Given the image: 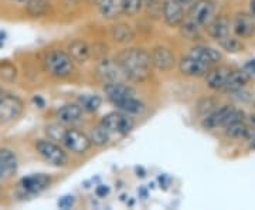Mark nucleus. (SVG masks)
<instances>
[{
  "mask_svg": "<svg viewBox=\"0 0 255 210\" xmlns=\"http://www.w3.org/2000/svg\"><path fill=\"white\" fill-rule=\"evenodd\" d=\"M117 61L130 81L143 82L150 77L152 60L150 54L143 48H127L119 53Z\"/></svg>",
  "mask_w": 255,
  "mask_h": 210,
  "instance_id": "f257e3e1",
  "label": "nucleus"
},
{
  "mask_svg": "<svg viewBox=\"0 0 255 210\" xmlns=\"http://www.w3.org/2000/svg\"><path fill=\"white\" fill-rule=\"evenodd\" d=\"M44 70L55 78H65L74 70V60L68 53L53 50L44 58Z\"/></svg>",
  "mask_w": 255,
  "mask_h": 210,
  "instance_id": "f03ea898",
  "label": "nucleus"
},
{
  "mask_svg": "<svg viewBox=\"0 0 255 210\" xmlns=\"http://www.w3.org/2000/svg\"><path fill=\"white\" fill-rule=\"evenodd\" d=\"M51 183V178L44 174H34L20 179L16 185V196L20 199H31L43 193Z\"/></svg>",
  "mask_w": 255,
  "mask_h": 210,
  "instance_id": "7ed1b4c3",
  "label": "nucleus"
},
{
  "mask_svg": "<svg viewBox=\"0 0 255 210\" xmlns=\"http://www.w3.org/2000/svg\"><path fill=\"white\" fill-rule=\"evenodd\" d=\"M101 125L110 132V135L125 137L135 127V119L129 114L119 111V112H111L107 117H104Z\"/></svg>",
  "mask_w": 255,
  "mask_h": 210,
  "instance_id": "20e7f679",
  "label": "nucleus"
},
{
  "mask_svg": "<svg viewBox=\"0 0 255 210\" xmlns=\"http://www.w3.org/2000/svg\"><path fill=\"white\" fill-rule=\"evenodd\" d=\"M214 13L216 4L213 0H197L196 3L191 4L187 20H190L197 27H206L214 18Z\"/></svg>",
  "mask_w": 255,
  "mask_h": 210,
  "instance_id": "39448f33",
  "label": "nucleus"
},
{
  "mask_svg": "<svg viewBox=\"0 0 255 210\" xmlns=\"http://www.w3.org/2000/svg\"><path fill=\"white\" fill-rule=\"evenodd\" d=\"M36 149L46 162L54 165V166H65L67 162H68L67 154L60 146L54 144V142H51V141H47V139L37 141Z\"/></svg>",
  "mask_w": 255,
  "mask_h": 210,
  "instance_id": "423d86ee",
  "label": "nucleus"
},
{
  "mask_svg": "<svg viewBox=\"0 0 255 210\" xmlns=\"http://www.w3.org/2000/svg\"><path fill=\"white\" fill-rule=\"evenodd\" d=\"M97 75L105 85L114 84V82H125L128 80L122 67L119 65L117 60H105L104 58L97 68Z\"/></svg>",
  "mask_w": 255,
  "mask_h": 210,
  "instance_id": "0eeeda50",
  "label": "nucleus"
},
{
  "mask_svg": "<svg viewBox=\"0 0 255 210\" xmlns=\"http://www.w3.org/2000/svg\"><path fill=\"white\" fill-rule=\"evenodd\" d=\"M68 151L74 154H84L91 148V138L87 137L81 131L77 129H65L63 138L60 141Z\"/></svg>",
  "mask_w": 255,
  "mask_h": 210,
  "instance_id": "6e6552de",
  "label": "nucleus"
},
{
  "mask_svg": "<svg viewBox=\"0 0 255 210\" xmlns=\"http://www.w3.org/2000/svg\"><path fill=\"white\" fill-rule=\"evenodd\" d=\"M23 112V102L14 95H3L0 98V122L7 124L21 115Z\"/></svg>",
  "mask_w": 255,
  "mask_h": 210,
  "instance_id": "1a4fd4ad",
  "label": "nucleus"
},
{
  "mask_svg": "<svg viewBox=\"0 0 255 210\" xmlns=\"http://www.w3.org/2000/svg\"><path fill=\"white\" fill-rule=\"evenodd\" d=\"M231 28L238 38H250L255 34V17L251 13H237Z\"/></svg>",
  "mask_w": 255,
  "mask_h": 210,
  "instance_id": "9d476101",
  "label": "nucleus"
},
{
  "mask_svg": "<svg viewBox=\"0 0 255 210\" xmlns=\"http://www.w3.org/2000/svg\"><path fill=\"white\" fill-rule=\"evenodd\" d=\"M150 60H152V65L157 68L159 71H169L174 67L176 58L174 54L166 47H155L150 53Z\"/></svg>",
  "mask_w": 255,
  "mask_h": 210,
  "instance_id": "9b49d317",
  "label": "nucleus"
},
{
  "mask_svg": "<svg viewBox=\"0 0 255 210\" xmlns=\"http://www.w3.org/2000/svg\"><path fill=\"white\" fill-rule=\"evenodd\" d=\"M231 71H233V68H230V67L210 68L209 73L206 74V82H207V85H209L211 90H214V91H224Z\"/></svg>",
  "mask_w": 255,
  "mask_h": 210,
  "instance_id": "f8f14e48",
  "label": "nucleus"
},
{
  "mask_svg": "<svg viewBox=\"0 0 255 210\" xmlns=\"http://www.w3.org/2000/svg\"><path fill=\"white\" fill-rule=\"evenodd\" d=\"M163 18L167 26L179 27L184 21V9L174 0H166L163 3Z\"/></svg>",
  "mask_w": 255,
  "mask_h": 210,
  "instance_id": "ddd939ff",
  "label": "nucleus"
},
{
  "mask_svg": "<svg viewBox=\"0 0 255 210\" xmlns=\"http://www.w3.org/2000/svg\"><path fill=\"white\" fill-rule=\"evenodd\" d=\"M104 91L107 94V98L112 104H118L121 101L127 100L129 97H135V90L132 87L127 85L125 82H114L107 84L104 87Z\"/></svg>",
  "mask_w": 255,
  "mask_h": 210,
  "instance_id": "4468645a",
  "label": "nucleus"
},
{
  "mask_svg": "<svg viewBox=\"0 0 255 210\" xmlns=\"http://www.w3.org/2000/svg\"><path fill=\"white\" fill-rule=\"evenodd\" d=\"M179 68H180V73L183 75H187V77H203L206 74L209 73L211 65L204 64L199 60L193 58L190 55H186L183 57L180 64H179Z\"/></svg>",
  "mask_w": 255,
  "mask_h": 210,
  "instance_id": "2eb2a0df",
  "label": "nucleus"
},
{
  "mask_svg": "<svg viewBox=\"0 0 255 210\" xmlns=\"http://www.w3.org/2000/svg\"><path fill=\"white\" fill-rule=\"evenodd\" d=\"M233 105H223L220 108H216L211 112H209L204 118H203V128L204 129H216L219 127H224V122L227 119L228 114L233 111Z\"/></svg>",
  "mask_w": 255,
  "mask_h": 210,
  "instance_id": "dca6fc26",
  "label": "nucleus"
},
{
  "mask_svg": "<svg viewBox=\"0 0 255 210\" xmlns=\"http://www.w3.org/2000/svg\"><path fill=\"white\" fill-rule=\"evenodd\" d=\"M17 171V158L10 149H0V182L11 178Z\"/></svg>",
  "mask_w": 255,
  "mask_h": 210,
  "instance_id": "f3484780",
  "label": "nucleus"
},
{
  "mask_svg": "<svg viewBox=\"0 0 255 210\" xmlns=\"http://www.w3.org/2000/svg\"><path fill=\"white\" fill-rule=\"evenodd\" d=\"M230 20L224 16L214 17L207 24V33L211 38H214L217 43L230 36Z\"/></svg>",
  "mask_w": 255,
  "mask_h": 210,
  "instance_id": "a211bd4d",
  "label": "nucleus"
},
{
  "mask_svg": "<svg viewBox=\"0 0 255 210\" xmlns=\"http://www.w3.org/2000/svg\"><path fill=\"white\" fill-rule=\"evenodd\" d=\"M187 55H190L193 58L199 60L201 63L209 65H214L219 63L221 60V54H220L219 50L216 48H211V47L207 46H196L193 47L190 50V53Z\"/></svg>",
  "mask_w": 255,
  "mask_h": 210,
  "instance_id": "6ab92c4d",
  "label": "nucleus"
},
{
  "mask_svg": "<svg viewBox=\"0 0 255 210\" xmlns=\"http://www.w3.org/2000/svg\"><path fill=\"white\" fill-rule=\"evenodd\" d=\"M251 75L247 73L246 70H233L230 77H228V81L226 84V92H238L241 91L244 87H246L248 81H250Z\"/></svg>",
  "mask_w": 255,
  "mask_h": 210,
  "instance_id": "aec40b11",
  "label": "nucleus"
},
{
  "mask_svg": "<svg viewBox=\"0 0 255 210\" xmlns=\"http://www.w3.org/2000/svg\"><path fill=\"white\" fill-rule=\"evenodd\" d=\"M82 115V108L77 104H68V105H64L60 110L57 111V118L58 121L63 124V125H70L74 124L77 121L81 119Z\"/></svg>",
  "mask_w": 255,
  "mask_h": 210,
  "instance_id": "412c9836",
  "label": "nucleus"
},
{
  "mask_svg": "<svg viewBox=\"0 0 255 210\" xmlns=\"http://www.w3.org/2000/svg\"><path fill=\"white\" fill-rule=\"evenodd\" d=\"M68 54L77 63H85L91 57V47L84 40H74L68 46Z\"/></svg>",
  "mask_w": 255,
  "mask_h": 210,
  "instance_id": "4be33fe9",
  "label": "nucleus"
},
{
  "mask_svg": "<svg viewBox=\"0 0 255 210\" xmlns=\"http://www.w3.org/2000/svg\"><path fill=\"white\" fill-rule=\"evenodd\" d=\"M101 16L105 18H117L124 14V0H101Z\"/></svg>",
  "mask_w": 255,
  "mask_h": 210,
  "instance_id": "5701e85b",
  "label": "nucleus"
},
{
  "mask_svg": "<svg viewBox=\"0 0 255 210\" xmlns=\"http://www.w3.org/2000/svg\"><path fill=\"white\" fill-rule=\"evenodd\" d=\"M111 34H112V38L119 44H128V43L133 41V38H135V31L129 24H125V23L115 24L111 30Z\"/></svg>",
  "mask_w": 255,
  "mask_h": 210,
  "instance_id": "b1692460",
  "label": "nucleus"
},
{
  "mask_svg": "<svg viewBox=\"0 0 255 210\" xmlns=\"http://www.w3.org/2000/svg\"><path fill=\"white\" fill-rule=\"evenodd\" d=\"M117 108L125 114H129V115H142L145 112V104L140 102L139 100H136L135 97H129L127 100L121 101L118 104H115Z\"/></svg>",
  "mask_w": 255,
  "mask_h": 210,
  "instance_id": "393cba45",
  "label": "nucleus"
},
{
  "mask_svg": "<svg viewBox=\"0 0 255 210\" xmlns=\"http://www.w3.org/2000/svg\"><path fill=\"white\" fill-rule=\"evenodd\" d=\"M250 125L246 121H238L234 124H230L226 127V134L227 137L234 138V139H241V138H247L250 135Z\"/></svg>",
  "mask_w": 255,
  "mask_h": 210,
  "instance_id": "a878e982",
  "label": "nucleus"
},
{
  "mask_svg": "<svg viewBox=\"0 0 255 210\" xmlns=\"http://www.w3.org/2000/svg\"><path fill=\"white\" fill-rule=\"evenodd\" d=\"M27 11L33 17H41L50 7V0H27Z\"/></svg>",
  "mask_w": 255,
  "mask_h": 210,
  "instance_id": "bb28decb",
  "label": "nucleus"
},
{
  "mask_svg": "<svg viewBox=\"0 0 255 210\" xmlns=\"http://www.w3.org/2000/svg\"><path fill=\"white\" fill-rule=\"evenodd\" d=\"M80 102V107L82 111H87V112H95L97 110H100L102 100L98 95H81L78 98Z\"/></svg>",
  "mask_w": 255,
  "mask_h": 210,
  "instance_id": "cd10ccee",
  "label": "nucleus"
},
{
  "mask_svg": "<svg viewBox=\"0 0 255 210\" xmlns=\"http://www.w3.org/2000/svg\"><path fill=\"white\" fill-rule=\"evenodd\" d=\"M143 4L146 6L147 14L150 17L159 18L160 16H163V4H162V0H143Z\"/></svg>",
  "mask_w": 255,
  "mask_h": 210,
  "instance_id": "c85d7f7f",
  "label": "nucleus"
},
{
  "mask_svg": "<svg viewBox=\"0 0 255 210\" xmlns=\"http://www.w3.org/2000/svg\"><path fill=\"white\" fill-rule=\"evenodd\" d=\"M219 44L223 47L226 51H228V53H238V51L243 50V44H241V41L238 40V37L231 36V34L228 37H226L224 40H221Z\"/></svg>",
  "mask_w": 255,
  "mask_h": 210,
  "instance_id": "c756f323",
  "label": "nucleus"
},
{
  "mask_svg": "<svg viewBox=\"0 0 255 210\" xmlns=\"http://www.w3.org/2000/svg\"><path fill=\"white\" fill-rule=\"evenodd\" d=\"M182 34L187 40H196L200 36V27H197L190 20H186L182 23Z\"/></svg>",
  "mask_w": 255,
  "mask_h": 210,
  "instance_id": "7c9ffc66",
  "label": "nucleus"
},
{
  "mask_svg": "<svg viewBox=\"0 0 255 210\" xmlns=\"http://www.w3.org/2000/svg\"><path fill=\"white\" fill-rule=\"evenodd\" d=\"M143 7V0H124V13L133 17Z\"/></svg>",
  "mask_w": 255,
  "mask_h": 210,
  "instance_id": "2f4dec72",
  "label": "nucleus"
},
{
  "mask_svg": "<svg viewBox=\"0 0 255 210\" xmlns=\"http://www.w3.org/2000/svg\"><path fill=\"white\" fill-rule=\"evenodd\" d=\"M110 137H111L110 132L104 128L102 125H100L98 128L94 129V132H92V135H91V142L98 146L105 145V144L110 141Z\"/></svg>",
  "mask_w": 255,
  "mask_h": 210,
  "instance_id": "473e14b6",
  "label": "nucleus"
},
{
  "mask_svg": "<svg viewBox=\"0 0 255 210\" xmlns=\"http://www.w3.org/2000/svg\"><path fill=\"white\" fill-rule=\"evenodd\" d=\"M65 129L67 128H64L63 125H60V124H51V125H48V127H47L46 132L51 141H57V142H60V141H61V138H63L64 132H65Z\"/></svg>",
  "mask_w": 255,
  "mask_h": 210,
  "instance_id": "72a5a7b5",
  "label": "nucleus"
},
{
  "mask_svg": "<svg viewBox=\"0 0 255 210\" xmlns=\"http://www.w3.org/2000/svg\"><path fill=\"white\" fill-rule=\"evenodd\" d=\"M0 77L4 81H13L16 78V68L14 65H11L10 63H4L0 65Z\"/></svg>",
  "mask_w": 255,
  "mask_h": 210,
  "instance_id": "f704fd0d",
  "label": "nucleus"
},
{
  "mask_svg": "<svg viewBox=\"0 0 255 210\" xmlns=\"http://www.w3.org/2000/svg\"><path fill=\"white\" fill-rule=\"evenodd\" d=\"M74 203H75V199H74V196L71 195H67V196H63L60 201H58V208L60 209H71L74 206Z\"/></svg>",
  "mask_w": 255,
  "mask_h": 210,
  "instance_id": "c9c22d12",
  "label": "nucleus"
},
{
  "mask_svg": "<svg viewBox=\"0 0 255 210\" xmlns=\"http://www.w3.org/2000/svg\"><path fill=\"white\" fill-rule=\"evenodd\" d=\"M95 193H97L98 198H105V196L110 193V188H108L107 185H100V186H97Z\"/></svg>",
  "mask_w": 255,
  "mask_h": 210,
  "instance_id": "e433bc0d",
  "label": "nucleus"
},
{
  "mask_svg": "<svg viewBox=\"0 0 255 210\" xmlns=\"http://www.w3.org/2000/svg\"><path fill=\"white\" fill-rule=\"evenodd\" d=\"M244 70H246L250 75H255V58L254 60L247 61L246 65H244Z\"/></svg>",
  "mask_w": 255,
  "mask_h": 210,
  "instance_id": "4c0bfd02",
  "label": "nucleus"
},
{
  "mask_svg": "<svg viewBox=\"0 0 255 210\" xmlns=\"http://www.w3.org/2000/svg\"><path fill=\"white\" fill-rule=\"evenodd\" d=\"M174 1H176V3H179L180 6L184 7V6H191V4H193V3H196L197 0H174Z\"/></svg>",
  "mask_w": 255,
  "mask_h": 210,
  "instance_id": "58836bf2",
  "label": "nucleus"
},
{
  "mask_svg": "<svg viewBox=\"0 0 255 210\" xmlns=\"http://www.w3.org/2000/svg\"><path fill=\"white\" fill-rule=\"evenodd\" d=\"M33 101H34L36 104H38V108H43V107H44V100H43L40 95L34 97V98H33Z\"/></svg>",
  "mask_w": 255,
  "mask_h": 210,
  "instance_id": "ea45409f",
  "label": "nucleus"
},
{
  "mask_svg": "<svg viewBox=\"0 0 255 210\" xmlns=\"http://www.w3.org/2000/svg\"><path fill=\"white\" fill-rule=\"evenodd\" d=\"M250 10H251L253 17H255V0H251V3H250Z\"/></svg>",
  "mask_w": 255,
  "mask_h": 210,
  "instance_id": "a19ab883",
  "label": "nucleus"
},
{
  "mask_svg": "<svg viewBox=\"0 0 255 210\" xmlns=\"http://www.w3.org/2000/svg\"><path fill=\"white\" fill-rule=\"evenodd\" d=\"M250 148H251L253 151H255V135L250 139Z\"/></svg>",
  "mask_w": 255,
  "mask_h": 210,
  "instance_id": "79ce46f5",
  "label": "nucleus"
},
{
  "mask_svg": "<svg viewBox=\"0 0 255 210\" xmlns=\"http://www.w3.org/2000/svg\"><path fill=\"white\" fill-rule=\"evenodd\" d=\"M4 38H6V34L0 33V47H3V44H4Z\"/></svg>",
  "mask_w": 255,
  "mask_h": 210,
  "instance_id": "37998d69",
  "label": "nucleus"
},
{
  "mask_svg": "<svg viewBox=\"0 0 255 210\" xmlns=\"http://www.w3.org/2000/svg\"><path fill=\"white\" fill-rule=\"evenodd\" d=\"M3 95H4V92H3V88H1V87H0V98H1V97H3Z\"/></svg>",
  "mask_w": 255,
  "mask_h": 210,
  "instance_id": "c03bdc74",
  "label": "nucleus"
},
{
  "mask_svg": "<svg viewBox=\"0 0 255 210\" xmlns=\"http://www.w3.org/2000/svg\"><path fill=\"white\" fill-rule=\"evenodd\" d=\"M14 1H27V0H14Z\"/></svg>",
  "mask_w": 255,
  "mask_h": 210,
  "instance_id": "a18cd8bd",
  "label": "nucleus"
},
{
  "mask_svg": "<svg viewBox=\"0 0 255 210\" xmlns=\"http://www.w3.org/2000/svg\"><path fill=\"white\" fill-rule=\"evenodd\" d=\"M100 1H101V0H100Z\"/></svg>",
  "mask_w": 255,
  "mask_h": 210,
  "instance_id": "49530a36",
  "label": "nucleus"
}]
</instances>
